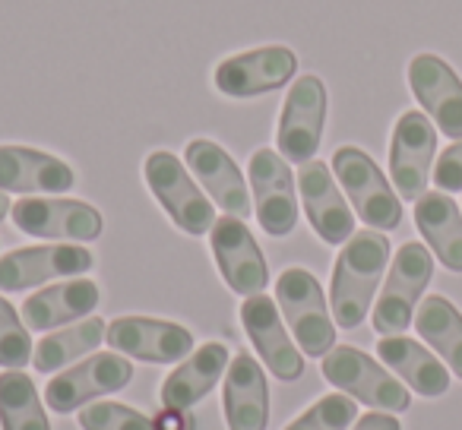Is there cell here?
<instances>
[{
	"label": "cell",
	"instance_id": "1",
	"mask_svg": "<svg viewBox=\"0 0 462 430\" xmlns=\"http://www.w3.org/2000/svg\"><path fill=\"white\" fill-rule=\"evenodd\" d=\"M390 266V241L383 232H355L342 244L329 282V307L339 329H355L365 323L377 295V285Z\"/></svg>",
	"mask_w": 462,
	"mask_h": 430
},
{
	"label": "cell",
	"instance_id": "2",
	"mask_svg": "<svg viewBox=\"0 0 462 430\" xmlns=\"http://www.w3.org/2000/svg\"><path fill=\"white\" fill-rule=\"evenodd\" d=\"M276 304L289 323L295 345L308 358H327L336 348V320L314 272L289 266L276 279Z\"/></svg>",
	"mask_w": 462,
	"mask_h": 430
},
{
	"label": "cell",
	"instance_id": "3",
	"mask_svg": "<svg viewBox=\"0 0 462 430\" xmlns=\"http://www.w3.org/2000/svg\"><path fill=\"white\" fill-rule=\"evenodd\" d=\"M333 174L352 203L355 215L374 232H396L402 225V199L390 187L377 161L358 146H339L333 152Z\"/></svg>",
	"mask_w": 462,
	"mask_h": 430
},
{
	"label": "cell",
	"instance_id": "4",
	"mask_svg": "<svg viewBox=\"0 0 462 430\" xmlns=\"http://www.w3.org/2000/svg\"><path fill=\"white\" fill-rule=\"evenodd\" d=\"M143 178L146 187L152 190V197L159 199V206L165 209V215L190 238L209 234L216 225V206L212 199L199 190L197 178L190 174V168L168 149L149 152L143 161Z\"/></svg>",
	"mask_w": 462,
	"mask_h": 430
},
{
	"label": "cell",
	"instance_id": "5",
	"mask_svg": "<svg viewBox=\"0 0 462 430\" xmlns=\"http://www.w3.org/2000/svg\"><path fill=\"white\" fill-rule=\"evenodd\" d=\"M320 373L339 392L352 396L355 402L371 405L374 411L399 415V411H409L411 405V396L402 386V380L393 377L386 367H380L361 348L336 345L327 358H320Z\"/></svg>",
	"mask_w": 462,
	"mask_h": 430
},
{
	"label": "cell",
	"instance_id": "6",
	"mask_svg": "<svg viewBox=\"0 0 462 430\" xmlns=\"http://www.w3.org/2000/svg\"><path fill=\"white\" fill-rule=\"evenodd\" d=\"M10 215L23 234L54 244H89L105 232L102 212L70 197H23Z\"/></svg>",
	"mask_w": 462,
	"mask_h": 430
},
{
	"label": "cell",
	"instance_id": "7",
	"mask_svg": "<svg viewBox=\"0 0 462 430\" xmlns=\"http://www.w3.org/2000/svg\"><path fill=\"white\" fill-rule=\"evenodd\" d=\"M430 276H434V257L428 247L418 241L399 247L374 307V329L380 335H402L411 326L415 304L421 301Z\"/></svg>",
	"mask_w": 462,
	"mask_h": 430
},
{
	"label": "cell",
	"instance_id": "8",
	"mask_svg": "<svg viewBox=\"0 0 462 430\" xmlns=\"http://www.w3.org/2000/svg\"><path fill=\"white\" fill-rule=\"evenodd\" d=\"M134 364L117 352H96L79 364H70L67 371L54 373L45 386V402L58 415H70L96 398L121 392L134 383Z\"/></svg>",
	"mask_w": 462,
	"mask_h": 430
},
{
	"label": "cell",
	"instance_id": "9",
	"mask_svg": "<svg viewBox=\"0 0 462 430\" xmlns=\"http://www.w3.org/2000/svg\"><path fill=\"white\" fill-rule=\"evenodd\" d=\"M327 108L329 96L320 77L308 73L291 83L276 124V149L285 161L304 165L314 159L323 140V127H327Z\"/></svg>",
	"mask_w": 462,
	"mask_h": 430
},
{
	"label": "cell",
	"instance_id": "10",
	"mask_svg": "<svg viewBox=\"0 0 462 430\" xmlns=\"http://www.w3.org/2000/svg\"><path fill=\"white\" fill-rule=\"evenodd\" d=\"M251 197L257 222L270 238H289L298 225V178L279 149H257L251 155Z\"/></svg>",
	"mask_w": 462,
	"mask_h": 430
},
{
	"label": "cell",
	"instance_id": "11",
	"mask_svg": "<svg viewBox=\"0 0 462 430\" xmlns=\"http://www.w3.org/2000/svg\"><path fill=\"white\" fill-rule=\"evenodd\" d=\"M298 73V54L289 45H263L218 60L212 83L228 98H257L282 89Z\"/></svg>",
	"mask_w": 462,
	"mask_h": 430
},
{
	"label": "cell",
	"instance_id": "12",
	"mask_svg": "<svg viewBox=\"0 0 462 430\" xmlns=\"http://www.w3.org/2000/svg\"><path fill=\"white\" fill-rule=\"evenodd\" d=\"M437 127L421 111L399 114L390 140V178L399 199H421L428 193V180L434 174Z\"/></svg>",
	"mask_w": 462,
	"mask_h": 430
},
{
	"label": "cell",
	"instance_id": "13",
	"mask_svg": "<svg viewBox=\"0 0 462 430\" xmlns=\"http://www.w3.org/2000/svg\"><path fill=\"white\" fill-rule=\"evenodd\" d=\"M209 247L216 257L218 276L235 295H263L270 285V266H266L263 251H260L251 228L245 225V219H235V215L216 219L209 232Z\"/></svg>",
	"mask_w": 462,
	"mask_h": 430
},
{
	"label": "cell",
	"instance_id": "14",
	"mask_svg": "<svg viewBox=\"0 0 462 430\" xmlns=\"http://www.w3.org/2000/svg\"><path fill=\"white\" fill-rule=\"evenodd\" d=\"M105 342L124 358L146 361V364H174L197 348L190 329L174 320H155V316H117L108 323Z\"/></svg>",
	"mask_w": 462,
	"mask_h": 430
},
{
	"label": "cell",
	"instance_id": "15",
	"mask_svg": "<svg viewBox=\"0 0 462 430\" xmlns=\"http://www.w3.org/2000/svg\"><path fill=\"white\" fill-rule=\"evenodd\" d=\"M96 266L89 247L39 244L20 247L0 257V291H26L54 279H77Z\"/></svg>",
	"mask_w": 462,
	"mask_h": 430
},
{
	"label": "cell",
	"instance_id": "16",
	"mask_svg": "<svg viewBox=\"0 0 462 430\" xmlns=\"http://www.w3.org/2000/svg\"><path fill=\"white\" fill-rule=\"evenodd\" d=\"M298 190H301V203L308 212L310 228L317 232V238L323 244H346L355 234V212L352 203L342 193L339 180H336L333 168H327V161H304L298 171Z\"/></svg>",
	"mask_w": 462,
	"mask_h": 430
},
{
	"label": "cell",
	"instance_id": "17",
	"mask_svg": "<svg viewBox=\"0 0 462 430\" xmlns=\"http://www.w3.org/2000/svg\"><path fill=\"white\" fill-rule=\"evenodd\" d=\"M184 165L190 168V174L206 190V197H209L225 215H235V219H247V215H251V209H254L251 187H247L238 161L231 159L218 142L203 140V136L190 140L184 149Z\"/></svg>",
	"mask_w": 462,
	"mask_h": 430
},
{
	"label": "cell",
	"instance_id": "18",
	"mask_svg": "<svg viewBox=\"0 0 462 430\" xmlns=\"http://www.w3.org/2000/svg\"><path fill=\"white\" fill-rule=\"evenodd\" d=\"M409 89L424 114L449 140H462V79L437 54H415L409 60Z\"/></svg>",
	"mask_w": 462,
	"mask_h": 430
},
{
	"label": "cell",
	"instance_id": "19",
	"mask_svg": "<svg viewBox=\"0 0 462 430\" xmlns=\"http://www.w3.org/2000/svg\"><path fill=\"white\" fill-rule=\"evenodd\" d=\"M241 323H245L247 339L257 348L260 361L270 367L273 377L282 380V383H291V380L301 377L304 373L301 348L291 342L273 297L266 295L245 297V304H241Z\"/></svg>",
	"mask_w": 462,
	"mask_h": 430
},
{
	"label": "cell",
	"instance_id": "20",
	"mask_svg": "<svg viewBox=\"0 0 462 430\" xmlns=\"http://www.w3.org/2000/svg\"><path fill=\"white\" fill-rule=\"evenodd\" d=\"M77 187L64 159L32 146H0V190L20 197H60Z\"/></svg>",
	"mask_w": 462,
	"mask_h": 430
},
{
	"label": "cell",
	"instance_id": "21",
	"mask_svg": "<svg viewBox=\"0 0 462 430\" xmlns=\"http://www.w3.org/2000/svg\"><path fill=\"white\" fill-rule=\"evenodd\" d=\"M222 411L228 430H266L270 427V383L251 352L231 358L225 371Z\"/></svg>",
	"mask_w": 462,
	"mask_h": 430
},
{
	"label": "cell",
	"instance_id": "22",
	"mask_svg": "<svg viewBox=\"0 0 462 430\" xmlns=\"http://www.w3.org/2000/svg\"><path fill=\"white\" fill-rule=\"evenodd\" d=\"M98 304H102V288L92 279L77 276L67 282L48 285V288L35 291L32 297H26L23 301V323L35 333H51V329L92 316Z\"/></svg>",
	"mask_w": 462,
	"mask_h": 430
},
{
	"label": "cell",
	"instance_id": "23",
	"mask_svg": "<svg viewBox=\"0 0 462 430\" xmlns=\"http://www.w3.org/2000/svg\"><path fill=\"white\" fill-rule=\"evenodd\" d=\"M231 364V354L222 342H206V345L193 348L178 367L165 377L162 383V408H184L190 411L193 405H199L216 383L225 377Z\"/></svg>",
	"mask_w": 462,
	"mask_h": 430
},
{
	"label": "cell",
	"instance_id": "24",
	"mask_svg": "<svg viewBox=\"0 0 462 430\" xmlns=\"http://www.w3.org/2000/svg\"><path fill=\"white\" fill-rule=\"evenodd\" d=\"M377 354L409 389L424 398H440L449 389V371L430 348L409 335H380Z\"/></svg>",
	"mask_w": 462,
	"mask_h": 430
},
{
	"label": "cell",
	"instance_id": "25",
	"mask_svg": "<svg viewBox=\"0 0 462 430\" xmlns=\"http://www.w3.org/2000/svg\"><path fill=\"white\" fill-rule=\"evenodd\" d=\"M415 225L449 272H462V209L443 190L415 199Z\"/></svg>",
	"mask_w": 462,
	"mask_h": 430
},
{
	"label": "cell",
	"instance_id": "26",
	"mask_svg": "<svg viewBox=\"0 0 462 430\" xmlns=\"http://www.w3.org/2000/svg\"><path fill=\"white\" fill-rule=\"evenodd\" d=\"M105 333H108V323H105L102 316H86V320H79V323L54 329V333H48L45 339L35 345L32 367L39 373L67 371L73 361L96 352L105 342Z\"/></svg>",
	"mask_w": 462,
	"mask_h": 430
},
{
	"label": "cell",
	"instance_id": "27",
	"mask_svg": "<svg viewBox=\"0 0 462 430\" xmlns=\"http://www.w3.org/2000/svg\"><path fill=\"white\" fill-rule=\"evenodd\" d=\"M415 329L430 348L443 358V364L462 380V314L443 295H430L418 304Z\"/></svg>",
	"mask_w": 462,
	"mask_h": 430
},
{
	"label": "cell",
	"instance_id": "28",
	"mask_svg": "<svg viewBox=\"0 0 462 430\" xmlns=\"http://www.w3.org/2000/svg\"><path fill=\"white\" fill-rule=\"evenodd\" d=\"M0 430H51L45 398L23 371L0 373Z\"/></svg>",
	"mask_w": 462,
	"mask_h": 430
},
{
	"label": "cell",
	"instance_id": "29",
	"mask_svg": "<svg viewBox=\"0 0 462 430\" xmlns=\"http://www.w3.org/2000/svg\"><path fill=\"white\" fill-rule=\"evenodd\" d=\"M358 421V402L346 392H333L310 405L285 430H348Z\"/></svg>",
	"mask_w": 462,
	"mask_h": 430
},
{
	"label": "cell",
	"instance_id": "30",
	"mask_svg": "<svg viewBox=\"0 0 462 430\" xmlns=\"http://www.w3.org/2000/svg\"><path fill=\"white\" fill-rule=\"evenodd\" d=\"M32 335L29 326L23 323V316L16 314V307L0 297V367L7 371H23V367L32 361Z\"/></svg>",
	"mask_w": 462,
	"mask_h": 430
},
{
	"label": "cell",
	"instance_id": "31",
	"mask_svg": "<svg viewBox=\"0 0 462 430\" xmlns=\"http://www.w3.org/2000/svg\"><path fill=\"white\" fill-rule=\"evenodd\" d=\"M83 430H155V421L121 402H92L79 408Z\"/></svg>",
	"mask_w": 462,
	"mask_h": 430
},
{
	"label": "cell",
	"instance_id": "32",
	"mask_svg": "<svg viewBox=\"0 0 462 430\" xmlns=\"http://www.w3.org/2000/svg\"><path fill=\"white\" fill-rule=\"evenodd\" d=\"M434 184L443 193H459L462 190V140H456L453 146H447L440 152V159L434 161Z\"/></svg>",
	"mask_w": 462,
	"mask_h": 430
},
{
	"label": "cell",
	"instance_id": "33",
	"mask_svg": "<svg viewBox=\"0 0 462 430\" xmlns=\"http://www.w3.org/2000/svg\"><path fill=\"white\" fill-rule=\"evenodd\" d=\"M152 421L155 430H193V417L184 408H162Z\"/></svg>",
	"mask_w": 462,
	"mask_h": 430
},
{
	"label": "cell",
	"instance_id": "34",
	"mask_svg": "<svg viewBox=\"0 0 462 430\" xmlns=\"http://www.w3.org/2000/svg\"><path fill=\"white\" fill-rule=\"evenodd\" d=\"M352 430H402V424H399L390 411H367L365 417L355 421Z\"/></svg>",
	"mask_w": 462,
	"mask_h": 430
},
{
	"label": "cell",
	"instance_id": "35",
	"mask_svg": "<svg viewBox=\"0 0 462 430\" xmlns=\"http://www.w3.org/2000/svg\"><path fill=\"white\" fill-rule=\"evenodd\" d=\"M10 209H14V203H10V199H7V193L0 190V222L7 219V215H10Z\"/></svg>",
	"mask_w": 462,
	"mask_h": 430
}]
</instances>
